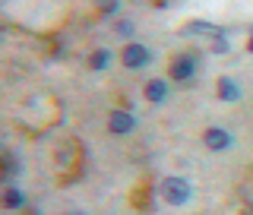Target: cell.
Instances as JSON below:
<instances>
[{"label":"cell","mask_w":253,"mask_h":215,"mask_svg":"<svg viewBox=\"0 0 253 215\" xmlns=\"http://www.w3.org/2000/svg\"><path fill=\"white\" fill-rule=\"evenodd\" d=\"M95 6H98L101 16H114L117 10H121V0H95Z\"/></svg>","instance_id":"13"},{"label":"cell","mask_w":253,"mask_h":215,"mask_svg":"<svg viewBox=\"0 0 253 215\" xmlns=\"http://www.w3.org/2000/svg\"><path fill=\"white\" fill-rule=\"evenodd\" d=\"M108 130L114 133V136H130V133L136 130V114H133L130 108H114L108 114Z\"/></svg>","instance_id":"4"},{"label":"cell","mask_w":253,"mask_h":215,"mask_svg":"<svg viewBox=\"0 0 253 215\" xmlns=\"http://www.w3.org/2000/svg\"><path fill=\"white\" fill-rule=\"evenodd\" d=\"M111 60H114V54H111L108 47H95V51L89 54V70L92 73H105V70L111 67Z\"/></svg>","instance_id":"10"},{"label":"cell","mask_w":253,"mask_h":215,"mask_svg":"<svg viewBox=\"0 0 253 215\" xmlns=\"http://www.w3.org/2000/svg\"><path fill=\"white\" fill-rule=\"evenodd\" d=\"M16 174H22V158L6 149V152H3V184H10Z\"/></svg>","instance_id":"11"},{"label":"cell","mask_w":253,"mask_h":215,"mask_svg":"<svg viewBox=\"0 0 253 215\" xmlns=\"http://www.w3.org/2000/svg\"><path fill=\"white\" fill-rule=\"evenodd\" d=\"M155 54L149 51L146 44H139V42H126L124 44V51H121V63L126 70H146L149 63H152Z\"/></svg>","instance_id":"3"},{"label":"cell","mask_w":253,"mask_h":215,"mask_svg":"<svg viewBox=\"0 0 253 215\" xmlns=\"http://www.w3.org/2000/svg\"><path fill=\"white\" fill-rule=\"evenodd\" d=\"M215 92H218V98L221 101H241V83H237L234 76H221L218 83H215Z\"/></svg>","instance_id":"8"},{"label":"cell","mask_w":253,"mask_h":215,"mask_svg":"<svg viewBox=\"0 0 253 215\" xmlns=\"http://www.w3.org/2000/svg\"><path fill=\"white\" fill-rule=\"evenodd\" d=\"M203 146L209 152H228V149H234V133L225 130V127H209L203 133Z\"/></svg>","instance_id":"5"},{"label":"cell","mask_w":253,"mask_h":215,"mask_svg":"<svg viewBox=\"0 0 253 215\" xmlns=\"http://www.w3.org/2000/svg\"><path fill=\"white\" fill-rule=\"evenodd\" d=\"M114 32H117L121 38H126V42H133V35H136V26H133L130 19H121V22L114 26Z\"/></svg>","instance_id":"12"},{"label":"cell","mask_w":253,"mask_h":215,"mask_svg":"<svg viewBox=\"0 0 253 215\" xmlns=\"http://www.w3.org/2000/svg\"><path fill=\"white\" fill-rule=\"evenodd\" d=\"M196 70H200V54H177L168 63V76L174 83H190L196 76Z\"/></svg>","instance_id":"2"},{"label":"cell","mask_w":253,"mask_h":215,"mask_svg":"<svg viewBox=\"0 0 253 215\" xmlns=\"http://www.w3.org/2000/svg\"><path fill=\"white\" fill-rule=\"evenodd\" d=\"M190 196H193V184H190L187 177H180V174H174V177H165L162 180V200L168 206H187Z\"/></svg>","instance_id":"1"},{"label":"cell","mask_w":253,"mask_h":215,"mask_svg":"<svg viewBox=\"0 0 253 215\" xmlns=\"http://www.w3.org/2000/svg\"><path fill=\"white\" fill-rule=\"evenodd\" d=\"M225 32H231V29H225V26H215V22H209V19H193V22H187L184 26V35H212V38H218V35H225Z\"/></svg>","instance_id":"6"},{"label":"cell","mask_w":253,"mask_h":215,"mask_svg":"<svg viewBox=\"0 0 253 215\" xmlns=\"http://www.w3.org/2000/svg\"><path fill=\"white\" fill-rule=\"evenodd\" d=\"M142 95H146L149 105H165V101H168V83H165V79H149V83L142 86Z\"/></svg>","instance_id":"7"},{"label":"cell","mask_w":253,"mask_h":215,"mask_svg":"<svg viewBox=\"0 0 253 215\" xmlns=\"http://www.w3.org/2000/svg\"><path fill=\"white\" fill-rule=\"evenodd\" d=\"M3 206H6V209H26V206H29L26 190H19L13 184H3Z\"/></svg>","instance_id":"9"},{"label":"cell","mask_w":253,"mask_h":215,"mask_svg":"<svg viewBox=\"0 0 253 215\" xmlns=\"http://www.w3.org/2000/svg\"><path fill=\"white\" fill-rule=\"evenodd\" d=\"M247 51L253 54V29H250V38H247Z\"/></svg>","instance_id":"14"}]
</instances>
